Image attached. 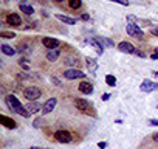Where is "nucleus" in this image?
<instances>
[{
  "instance_id": "9b49d317",
  "label": "nucleus",
  "mask_w": 158,
  "mask_h": 149,
  "mask_svg": "<svg viewBox=\"0 0 158 149\" xmlns=\"http://www.w3.org/2000/svg\"><path fill=\"white\" fill-rule=\"evenodd\" d=\"M79 92H81V93H85V95L93 93V84H92V83H89V81L81 83V84H79Z\"/></svg>"
},
{
  "instance_id": "f8f14e48",
  "label": "nucleus",
  "mask_w": 158,
  "mask_h": 149,
  "mask_svg": "<svg viewBox=\"0 0 158 149\" xmlns=\"http://www.w3.org/2000/svg\"><path fill=\"white\" fill-rule=\"evenodd\" d=\"M6 22H8V25H13V27H20L22 25V19L17 14H8Z\"/></svg>"
},
{
  "instance_id": "c756f323",
  "label": "nucleus",
  "mask_w": 158,
  "mask_h": 149,
  "mask_svg": "<svg viewBox=\"0 0 158 149\" xmlns=\"http://www.w3.org/2000/svg\"><path fill=\"white\" fill-rule=\"evenodd\" d=\"M109 98H110V95H109V93H106V95H102V100H104V101H107Z\"/></svg>"
},
{
  "instance_id": "2eb2a0df",
  "label": "nucleus",
  "mask_w": 158,
  "mask_h": 149,
  "mask_svg": "<svg viewBox=\"0 0 158 149\" xmlns=\"http://www.w3.org/2000/svg\"><path fill=\"white\" fill-rule=\"evenodd\" d=\"M74 106H76L79 110H87L89 103H87V100H82V98H74Z\"/></svg>"
},
{
  "instance_id": "412c9836",
  "label": "nucleus",
  "mask_w": 158,
  "mask_h": 149,
  "mask_svg": "<svg viewBox=\"0 0 158 149\" xmlns=\"http://www.w3.org/2000/svg\"><path fill=\"white\" fill-rule=\"evenodd\" d=\"M68 5H70V8L77 10V8H81L82 2H81V0H68Z\"/></svg>"
},
{
  "instance_id": "dca6fc26",
  "label": "nucleus",
  "mask_w": 158,
  "mask_h": 149,
  "mask_svg": "<svg viewBox=\"0 0 158 149\" xmlns=\"http://www.w3.org/2000/svg\"><path fill=\"white\" fill-rule=\"evenodd\" d=\"M56 19H59L60 22L67 23V25H74L76 23V19H71L68 16H62V14H56Z\"/></svg>"
},
{
  "instance_id": "6e6552de",
  "label": "nucleus",
  "mask_w": 158,
  "mask_h": 149,
  "mask_svg": "<svg viewBox=\"0 0 158 149\" xmlns=\"http://www.w3.org/2000/svg\"><path fill=\"white\" fill-rule=\"evenodd\" d=\"M42 44H44V47H47L48 50H56V48L60 45V42H59L57 39H53V37H44V39H42Z\"/></svg>"
},
{
  "instance_id": "473e14b6",
  "label": "nucleus",
  "mask_w": 158,
  "mask_h": 149,
  "mask_svg": "<svg viewBox=\"0 0 158 149\" xmlns=\"http://www.w3.org/2000/svg\"><path fill=\"white\" fill-rule=\"evenodd\" d=\"M150 57H152V59H158V54H156V53H153V54H150Z\"/></svg>"
},
{
  "instance_id": "9d476101",
  "label": "nucleus",
  "mask_w": 158,
  "mask_h": 149,
  "mask_svg": "<svg viewBox=\"0 0 158 149\" xmlns=\"http://www.w3.org/2000/svg\"><path fill=\"white\" fill-rule=\"evenodd\" d=\"M0 121H2V124H3L5 127H8V129H16V127H17V123H16L13 118L6 117V115H0Z\"/></svg>"
},
{
  "instance_id": "423d86ee",
  "label": "nucleus",
  "mask_w": 158,
  "mask_h": 149,
  "mask_svg": "<svg viewBox=\"0 0 158 149\" xmlns=\"http://www.w3.org/2000/svg\"><path fill=\"white\" fill-rule=\"evenodd\" d=\"M85 44H90V45L96 50V53H98L99 56L104 53V47H102L101 42L98 40V37H89V39H85Z\"/></svg>"
},
{
  "instance_id": "4be33fe9",
  "label": "nucleus",
  "mask_w": 158,
  "mask_h": 149,
  "mask_svg": "<svg viewBox=\"0 0 158 149\" xmlns=\"http://www.w3.org/2000/svg\"><path fill=\"white\" fill-rule=\"evenodd\" d=\"M0 37H3V39H13V37H16V34L11 33V31H0Z\"/></svg>"
},
{
  "instance_id": "7ed1b4c3",
  "label": "nucleus",
  "mask_w": 158,
  "mask_h": 149,
  "mask_svg": "<svg viewBox=\"0 0 158 149\" xmlns=\"http://www.w3.org/2000/svg\"><path fill=\"white\" fill-rule=\"evenodd\" d=\"M64 76L67 79H81V78H85V74H84V71L77 70V68H68L64 71Z\"/></svg>"
},
{
  "instance_id": "bb28decb",
  "label": "nucleus",
  "mask_w": 158,
  "mask_h": 149,
  "mask_svg": "<svg viewBox=\"0 0 158 149\" xmlns=\"http://www.w3.org/2000/svg\"><path fill=\"white\" fill-rule=\"evenodd\" d=\"M149 124H150V126H158V120L152 118V120H149Z\"/></svg>"
},
{
  "instance_id": "f257e3e1",
  "label": "nucleus",
  "mask_w": 158,
  "mask_h": 149,
  "mask_svg": "<svg viewBox=\"0 0 158 149\" xmlns=\"http://www.w3.org/2000/svg\"><path fill=\"white\" fill-rule=\"evenodd\" d=\"M5 103H6V106H8V109L11 110V112H19V109L22 107V104H20V101L14 96V95H8L6 98H5Z\"/></svg>"
},
{
  "instance_id": "f3484780",
  "label": "nucleus",
  "mask_w": 158,
  "mask_h": 149,
  "mask_svg": "<svg viewBox=\"0 0 158 149\" xmlns=\"http://www.w3.org/2000/svg\"><path fill=\"white\" fill-rule=\"evenodd\" d=\"M59 54H60L59 50H48V53H47V59H48L50 62H54V61L59 57Z\"/></svg>"
},
{
  "instance_id": "39448f33",
  "label": "nucleus",
  "mask_w": 158,
  "mask_h": 149,
  "mask_svg": "<svg viewBox=\"0 0 158 149\" xmlns=\"http://www.w3.org/2000/svg\"><path fill=\"white\" fill-rule=\"evenodd\" d=\"M139 89H141V92H144V93H150V92H153V90L158 89V84H155V83L150 81V79H144V81L141 83Z\"/></svg>"
},
{
  "instance_id": "c9c22d12",
  "label": "nucleus",
  "mask_w": 158,
  "mask_h": 149,
  "mask_svg": "<svg viewBox=\"0 0 158 149\" xmlns=\"http://www.w3.org/2000/svg\"><path fill=\"white\" fill-rule=\"evenodd\" d=\"M155 53H156V54H158V48H155Z\"/></svg>"
},
{
  "instance_id": "e433bc0d",
  "label": "nucleus",
  "mask_w": 158,
  "mask_h": 149,
  "mask_svg": "<svg viewBox=\"0 0 158 149\" xmlns=\"http://www.w3.org/2000/svg\"><path fill=\"white\" fill-rule=\"evenodd\" d=\"M57 2H62V0H57Z\"/></svg>"
},
{
  "instance_id": "f704fd0d",
  "label": "nucleus",
  "mask_w": 158,
  "mask_h": 149,
  "mask_svg": "<svg viewBox=\"0 0 158 149\" xmlns=\"http://www.w3.org/2000/svg\"><path fill=\"white\" fill-rule=\"evenodd\" d=\"M153 74H155V76H156V78H158V71H155V73H153Z\"/></svg>"
},
{
  "instance_id": "c85d7f7f",
  "label": "nucleus",
  "mask_w": 158,
  "mask_h": 149,
  "mask_svg": "<svg viewBox=\"0 0 158 149\" xmlns=\"http://www.w3.org/2000/svg\"><path fill=\"white\" fill-rule=\"evenodd\" d=\"M81 19H82V20H89L90 17H89V14H82V17H81Z\"/></svg>"
},
{
  "instance_id": "4468645a",
  "label": "nucleus",
  "mask_w": 158,
  "mask_h": 149,
  "mask_svg": "<svg viewBox=\"0 0 158 149\" xmlns=\"http://www.w3.org/2000/svg\"><path fill=\"white\" fill-rule=\"evenodd\" d=\"M25 107H27V109L30 110V113H37V112H39V110H40V109H42L44 106H40V104H39L37 101H30V103H28V104H27Z\"/></svg>"
},
{
  "instance_id": "393cba45",
  "label": "nucleus",
  "mask_w": 158,
  "mask_h": 149,
  "mask_svg": "<svg viewBox=\"0 0 158 149\" xmlns=\"http://www.w3.org/2000/svg\"><path fill=\"white\" fill-rule=\"evenodd\" d=\"M25 62H28V61H27V59H20V61H19L20 67H23V68H28V64H25Z\"/></svg>"
},
{
  "instance_id": "aec40b11",
  "label": "nucleus",
  "mask_w": 158,
  "mask_h": 149,
  "mask_svg": "<svg viewBox=\"0 0 158 149\" xmlns=\"http://www.w3.org/2000/svg\"><path fill=\"white\" fill-rule=\"evenodd\" d=\"M2 51H3V54H6V56H13V54H16V50H14L13 47L6 45V44L2 45Z\"/></svg>"
},
{
  "instance_id": "5701e85b",
  "label": "nucleus",
  "mask_w": 158,
  "mask_h": 149,
  "mask_svg": "<svg viewBox=\"0 0 158 149\" xmlns=\"http://www.w3.org/2000/svg\"><path fill=\"white\" fill-rule=\"evenodd\" d=\"M106 83H107L109 86H112V87H113V86L116 84V78H115V76H112V74H107V76H106Z\"/></svg>"
},
{
  "instance_id": "1a4fd4ad",
  "label": "nucleus",
  "mask_w": 158,
  "mask_h": 149,
  "mask_svg": "<svg viewBox=\"0 0 158 149\" xmlns=\"http://www.w3.org/2000/svg\"><path fill=\"white\" fill-rule=\"evenodd\" d=\"M118 50L121 51V53H129V54H135V47L130 44V42H121L119 45H118Z\"/></svg>"
},
{
  "instance_id": "2f4dec72",
  "label": "nucleus",
  "mask_w": 158,
  "mask_h": 149,
  "mask_svg": "<svg viewBox=\"0 0 158 149\" xmlns=\"http://www.w3.org/2000/svg\"><path fill=\"white\" fill-rule=\"evenodd\" d=\"M106 146H107V143H104V141H102V143H99V147H101V149H104Z\"/></svg>"
},
{
  "instance_id": "6ab92c4d",
  "label": "nucleus",
  "mask_w": 158,
  "mask_h": 149,
  "mask_svg": "<svg viewBox=\"0 0 158 149\" xmlns=\"http://www.w3.org/2000/svg\"><path fill=\"white\" fill-rule=\"evenodd\" d=\"M19 10L22 11V13H25V14H33L34 13V10H33V6H30V5H25V3H20L19 5Z\"/></svg>"
},
{
  "instance_id": "7c9ffc66",
  "label": "nucleus",
  "mask_w": 158,
  "mask_h": 149,
  "mask_svg": "<svg viewBox=\"0 0 158 149\" xmlns=\"http://www.w3.org/2000/svg\"><path fill=\"white\" fill-rule=\"evenodd\" d=\"M152 138H153V141H156V143H158V132H156V134H153V137H152Z\"/></svg>"
},
{
  "instance_id": "a878e982",
  "label": "nucleus",
  "mask_w": 158,
  "mask_h": 149,
  "mask_svg": "<svg viewBox=\"0 0 158 149\" xmlns=\"http://www.w3.org/2000/svg\"><path fill=\"white\" fill-rule=\"evenodd\" d=\"M150 34H153V36H158V27H153V28H150Z\"/></svg>"
},
{
  "instance_id": "72a5a7b5",
  "label": "nucleus",
  "mask_w": 158,
  "mask_h": 149,
  "mask_svg": "<svg viewBox=\"0 0 158 149\" xmlns=\"http://www.w3.org/2000/svg\"><path fill=\"white\" fill-rule=\"evenodd\" d=\"M30 149H42V147H37V146H33V147H30Z\"/></svg>"
},
{
  "instance_id": "ddd939ff",
  "label": "nucleus",
  "mask_w": 158,
  "mask_h": 149,
  "mask_svg": "<svg viewBox=\"0 0 158 149\" xmlns=\"http://www.w3.org/2000/svg\"><path fill=\"white\" fill-rule=\"evenodd\" d=\"M56 103H57V100H56V98H50V100L44 104L42 112H44V113H50V112H53V109L56 107Z\"/></svg>"
},
{
  "instance_id": "cd10ccee",
  "label": "nucleus",
  "mask_w": 158,
  "mask_h": 149,
  "mask_svg": "<svg viewBox=\"0 0 158 149\" xmlns=\"http://www.w3.org/2000/svg\"><path fill=\"white\" fill-rule=\"evenodd\" d=\"M33 126H34V127H36V129H37V127H39V126H40V120H36V121H34V123H33Z\"/></svg>"
},
{
  "instance_id": "20e7f679",
  "label": "nucleus",
  "mask_w": 158,
  "mask_h": 149,
  "mask_svg": "<svg viewBox=\"0 0 158 149\" xmlns=\"http://www.w3.org/2000/svg\"><path fill=\"white\" fill-rule=\"evenodd\" d=\"M126 30H127V33L130 34V36H133V37H138V39H141L144 34H143V31H141V28L136 25V23H133V22H129L127 23V27H126Z\"/></svg>"
},
{
  "instance_id": "b1692460",
  "label": "nucleus",
  "mask_w": 158,
  "mask_h": 149,
  "mask_svg": "<svg viewBox=\"0 0 158 149\" xmlns=\"http://www.w3.org/2000/svg\"><path fill=\"white\" fill-rule=\"evenodd\" d=\"M107 2H115V3H119V5H124V6L129 5L127 0H107Z\"/></svg>"
},
{
  "instance_id": "a211bd4d",
  "label": "nucleus",
  "mask_w": 158,
  "mask_h": 149,
  "mask_svg": "<svg viewBox=\"0 0 158 149\" xmlns=\"http://www.w3.org/2000/svg\"><path fill=\"white\" fill-rule=\"evenodd\" d=\"M85 64H87V67H89V70H90V71H93V73L96 71V68H98V62H96L95 59L87 57V62H85Z\"/></svg>"
},
{
  "instance_id": "0eeeda50",
  "label": "nucleus",
  "mask_w": 158,
  "mask_h": 149,
  "mask_svg": "<svg viewBox=\"0 0 158 149\" xmlns=\"http://www.w3.org/2000/svg\"><path fill=\"white\" fill-rule=\"evenodd\" d=\"M54 137H56V140L59 143H70L71 141V134L67 132V130H57L54 134Z\"/></svg>"
},
{
  "instance_id": "f03ea898",
  "label": "nucleus",
  "mask_w": 158,
  "mask_h": 149,
  "mask_svg": "<svg viewBox=\"0 0 158 149\" xmlns=\"http://www.w3.org/2000/svg\"><path fill=\"white\" fill-rule=\"evenodd\" d=\"M23 95H25V98L30 100V101H37V100L40 98L42 92L39 90V87H28V89L23 90Z\"/></svg>"
},
{
  "instance_id": "4c0bfd02",
  "label": "nucleus",
  "mask_w": 158,
  "mask_h": 149,
  "mask_svg": "<svg viewBox=\"0 0 158 149\" xmlns=\"http://www.w3.org/2000/svg\"><path fill=\"white\" fill-rule=\"evenodd\" d=\"M156 107H158V104H156Z\"/></svg>"
}]
</instances>
